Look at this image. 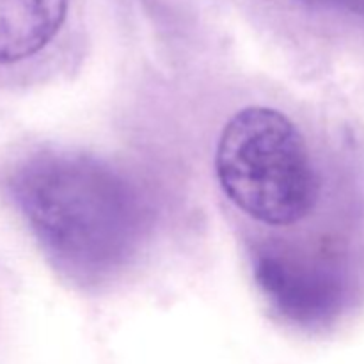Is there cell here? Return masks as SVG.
<instances>
[{
  "mask_svg": "<svg viewBox=\"0 0 364 364\" xmlns=\"http://www.w3.org/2000/svg\"><path fill=\"white\" fill-rule=\"evenodd\" d=\"M7 185L45 255L77 283L98 284L123 270L151 226L137 181L87 153H36Z\"/></svg>",
  "mask_w": 364,
  "mask_h": 364,
  "instance_id": "1",
  "label": "cell"
},
{
  "mask_svg": "<svg viewBox=\"0 0 364 364\" xmlns=\"http://www.w3.org/2000/svg\"><path fill=\"white\" fill-rule=\"evenodd\" d=\"M215 174L238 210L269 226L299 223L318 199V173L304 135L269 107H245L224 124Z\"/></svg>",
  "mask_w": 364,
  "mask_h": 364,
  "instance_id": "2",
  "label": "cell"
},
{
  "mask_svg": "<svg viewBox=\"0 0 364 364\" xmlns=\"http://www.w3.org/2000/svg\"><path fill=\"white\" fill-rule=\"evenodd\" d=\"M252 276L270 308L302 329L331 326L350 297L340 259L287 242L259 244L252 252Z\"/></svg>",
  "mask_w": 364,
  "mask_h": 364,
  "instance_id": "3",
  "label": "cell"
},
{
  "mask_svg": "<svg viewBox=\"0 0 364 364\" xmlns=\"http://www.w3.org/2000/svg\"><path fill=\"white\" fill-rule=\"evenodd\" d=\"M68 0H0V64L31 59L63 27Z\"/></svg>",
  "mask_w": 364,
  "mask_h": 364,
  "instance_id": "4",
  "label": "cell"
},
{
  "mask_svg": "<svg viewBox=\"0 0 364 364\" xmlns=\"http://www.w3.org/2000/svg\"><path fill=\"white\" fill-rule=\"evenodd\" d=\"M297 2L306 9L348 14L364 20V0H297Z\"/></svg>",
  "mask_w": 364,
  "mask_h": 364,
  "instance_id": "5",
  "label": "cell"
}]
</instances>
